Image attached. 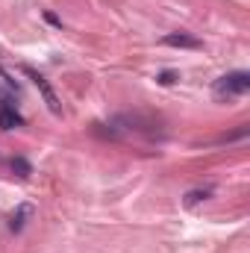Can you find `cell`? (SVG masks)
I'll return each mask as SVG.
<instances>
[{"label": "cell", "mask_w": 250, "mask_h": 253, "mask_svg": "<svg viewBox=\"0 0 250 253\" xmlns=\"http://www.w3.org/2000/svg\"><path fill=\"white\" fill-rule=\"evenodd\" d=\"M248 88H250V74L248 71H233V74H224V77L215 80L212 97L224 103V100H236V97L248 94Z\"/></svg>", "instance_id": "obj_1"}, {"label": "cell", "mask_w": 250, "mask_h": 253, "mask_svg": "<svg viewBox=\"0 0 250 253\" xmlns=\"http://www.w3.org/2000/svg\"><path fill=\"white\" fill-rule=\"evenodd\" d=\"M24 74H30V80L36 83V88L42 91V97H44V103H47V109L53 112V115H62V106H59V97H56V91L47 85V80L42 77V74H36L33 68H24Z\"/></svg>", "instance_id": "obj_2"}, {"label": "cell", "mask_w": 250, "mask_h": 253, "mask_svg": "<svg viewBox=\"0 0 250 253\" xmlns=\"http://www.w3.org/2000/svg\"><path fill=\"white\" fill-rule=\"evenodd\" d=\"M24 124V115L15 109L12 100H0V129H15Z\"/></svg>", "instance_id": "obj_3"}, {"label": "cell", "mask_w": 250, "mask_h": 253, "mask_svg": "<svg viewBox=\"0 0 250 253\" xmlns=\"http://www.w3.org/2000/svg\"><path fill=\"white\" fill-rule=\"evenodd\" d=\"M168 47H200V39H194V36H186V33H171V36H165L162 39Z\"/></svg>", "instance_id": "obj_4"}, {"label": "cell", "mask_w": 250, "mask_h": 253, "mask_svg": "<svg viewBox=\"0 0 250 253\" xmlns=\"http://www.w3.org/2000/svg\"><path fill=\"white\" fill-rule=\"evenodd\" d=\"M27 218H33V206H30V203H24V206H18V212L12 215V221H9V227H12V233H21V230H24V224H27Z\"/></svg>", "instance_id": "obj_5"}, {"label": "cell", "mask_w": 250, "mask_h": 253, "mask_svg": "<svg viewBox=\"0 0 250 253\" xmlns=\"http://www.w3.org/2000/svg\"><path fill=\"white\" fill-rule=\"evenodd\" d=\"M209 194H212V191L209 189H194V191H188L186 194V206H194V203H200V200H206V197H209Z\"/></svg>", "instance_id": "obj_6"}]
</instances>
